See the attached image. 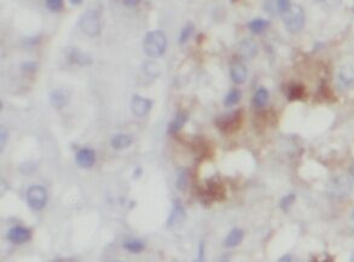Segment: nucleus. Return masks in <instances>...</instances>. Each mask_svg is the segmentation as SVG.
<instances>
[{
    "label": "nucleus",
    "mask_w": 354,
    "mask_h": 262,
    "mask_svg": "<svg viewBox=\"0 0 354 262\" xmlns=\"http://www.w3.org/2000/svg\"><path fill=\"white\" fill-rule=\"evenodd\" d=\"M144 52L151 58L161 57L167 48V38L161 31H152L145 35L143 42Z\"/></svg>",
    "instance_id": "1"
},
{
    "label": "nucleus",
    "mask_w": 354,
    "mask_h": 262,
    "mask_svg": "<svg viewBox=\"0 0 354 262\" xmlns=\"http://www.w3.org/2000/svg\"><path fill=\"white\" fill-rule=\"evenodd\" d=\"M79 28L87 37L96 38L102 32V17L99 11L87 10L79 20Z\"/></svg>",
    "instance_id": "2"
},
{
    "label": "nucleus",
    "mask_w": 354,
    "mask_h": 262,
    "mask_svg": "<svg viewBox=\"0 0 354 262\" xmlns=\"http://www.w3.org/2000/svg\"><path fill=\"white\" fill-rule=\"evenodd\" d=\"M283 22L288 32L291 34H299L306 24V13L300 6L290 7V10L283 15Z\"/></svg>",
    "instance_id": "3"
},
{
    "label": "nucleus",
    "mask_w": 354,
    "mask_h": 262,
    "mask_svg": "<svg viewBox=\"0 0 354 262\" xmlns=\"http://www.w3.org/2000/svg\"><path fill=\"white\" fill-rule=\"evenodd\" d=\"M242 122H243V113L241 110H236L233 113H228L218 117L215 125L221 132L232 133L241 127Z\"/></svg>",
    "instance_id": "4"
},
{
    "label": "nucleus",
    "mask_w": 354,
    "mask_h": 262,
    "mask_svg": "<svg viewBox=\"0 0 354 262\" xmlns=\"http://www.w3.org/2000/svg\"><path fill=\"white\" fill-rule=\"evenodd\" d=\"M27 202L33 210H42L47 203V192L40 185H33L27 191Z\"/></svg>",
    "instance_id": "5"
},
{
    "label": "nucleus",
    "mask_w": 354,
    "mask_h": 262,
    "mask_svg": "<svg viewBox=\"0 0 354 262\" xmlns=\"http://www.w3.org/2000/svg\"><path fill=\"white\" fill-rule=\"evenodd\" d=\"M152 102L148 98L140 97V95L135 94L133 95L132 100H131V110H132L133 115L137 117H144L149 114L151 110Z\"/></svg>",
    "instance_id": "6"
},
{
    "label": "nucleus",
    "mask_w": 354,
    "mask_h": 262,
    "mask_svg": "<svg viewBox=\"0 0 354 262\" xmlns=\"http://www.w3.org/2000/svg\"><path fill=\"white\" fill-rule=\"evenodd\" d=\"M75 162L81 168H91L96 163V152L92 149H81L76 152Z\"/></svg>",
    "instance_id": "7"
},
{
    "label": "nucleus",
    "mask_w": 354,
    "mask_h": 262,
    "mask_svg": "<svg viewBox=\"0 0 354 262\" xmlns=\"http://www.w3.org/2000/svg\"><path fill=\"white\" fill-rule=\"evenodd\" d=\"M265 10L269 15H284L290 10V0H265Z\"/></svg>",
    "instance_id": "8"
},
{
    "label": "nucleus",
    "mask_w": 354,
    "mask_h": 262,
    "mask_svg": "<svg viewBox=\"0 0 354 262\" xmlns=\"http://www.w3.org/2000/svg\"><path fill=\"white\" fill-rule=\"evenodd\" d=\"M337 81L344 88L354 87V68L351 65H342L337 72Z\"/></svg>",
    "instance_id": "9"
},
{
    "label": "nucleus",
    "mask_w": 354,
    "mask_h": 262,
    "mask_svg": "<svg viewBox=\"0 0 354 262\" xmlns=\"http://www.w3.org/2000/svg\"><path fill=\"white\" fill-rule=\"evenodd\" d=\"M7 238H9L10 242L15 243V244H22V243L28 242L32 238V232L26 227L16 226V227H12L9 231Z\"/></svg>",
    "instance_id": "10"
},
{
    "label": "nucleus",
    "mask_w": 354,
    "mask_h": 262,
    "mask_svg": "<svg viewBox=\"0 0 354 262\" xmlns=\"http://www.w3.org/2000/svg\"><path fill=\"white\" fill-rule=\"evenodd\" d=\"M259 46L253 39H244L239 44V54L246 59L254 58L258 54Z\"/></svg>",
    "instance_id": "11"
},
{
    "label": "nucleus",
    "mask_w": 354,
    "mask_h": 262,
    "mask_svg": "<svg viewBox=\"0 0 354 262\" xmlns=\"http://www.w3.org/2000/svg\"><path fill=\"white\" fill-rule=\"evenodd\" d=\"M230 76L231 80L236 85H242L246 83L248 78V69L246 68V65L242 63L232 64V67H231L230 69Z\"/></svg>",
    "instance_id": "12"
},
{
    "label": "nucleus",
    "mask_w": 354,
    "mask_h": 262,
    "mask_svg": "<svg viewBox=\"0 0 354 262\" xmlns=\"http://www.w3.org/2000/svg\"><path fill=\"white\" fill-rule=\"evenodd\" d=\"M207 197L212 201H220L225 197V189L219 182H209L207 185Z\"/></svg>",
    "instance_id": "13"
},
{
    "label": "nucleus",
    "mask_w": 354,
    "mask_h": 262,
    "mask_svg": "<svg viewBox=\"0 0 354 262\" xmlns=\"http://www.w3.org/2000/svg\"><path fill=\"white\" fill-rule=\"evenodd\" d=\"M51 104H52L54 108H63L68 104L69 102V94H68L67 91L64 89H54V91L51 93Z\"/></svg>",
    "instance_id": "14"
},
{
    "label": "nucleus",
    "mask_w": 354,
    "mask_h": 262,
    "mask_svg": "<svg viewBox=\"0 0 354 262\" xmlns=\"http://www.w3.org/2000/svg\"><path fill=\"white\" fill-rule=\"evenodd\" d=\"M244 232L241 230V228H233L228 232L227 237L225 238V247L227 248H235L237 245L241 244V242L243 241Z\"/></svg>",
    "instance_id": "15"
},
{
    "label": "nucleus",
    "mask_w": 354,
    "mask_h": 262,
    "mask_svg": "<svg viewBox=\"0 0 354 262\" xmlns=\"http://www.w3.org/2000/svg\"><path fill=\"white\" fill-rule=\"evenodd\" d=\"M269 100V92L265 87H260V88L257 89V92L254 93V97H253V105L255 108L261 109L264 106L267 105Z\"/></svg>",
    "instance_id": "16"
},
{
    "label": "nucleus",
    "mask_w": 354,
    "mask_h": 262,
    "mask_svg": "<svg viewBox=\"0 0 354 262\" xmlns=\"http://www.w3.org/2000/svg\"><path fill=\"white\" fill-rule=\"evenodd\" d=\"M184 218H185V210L182 208L180 202L177 201L176 203H174L172 213H171L170 220H168V225L170 226L179 225V223L184 220Z\"/></svg>",
    "instance_id": "17"
},
{
    "label": "nucleus",
    "mask_w": 354,
    "mask_h": 262,
    "mask_svg": "<svg viewBox=\"0 0 354 262\" xmlns=\"http://www.w3.org/2000/svg\"><path fill=\"white\" fill-rule=\"evenodd\" d=\"M131 144H132V136L129 134H124V133L116 134L111 139V146L115 150H124L129 147Z\"/></svg>",
    "instance_id": "18"
},
{
    "label": "nucleus",
    "mask_w": 354,
    "mask_h": 262,
    "mask_svg": "<svg viewBox=\"0 0 354 262\" xmlns=\"http://www.w3.org/2000/svg\"><path fill=\"white\" fill-rule=\"evenodd\" d=\"M331 189H333V193L335 196H345L347 195V193H350L351 189H352V185H351V182L347 181V180L340 178L335 180Z\"/></svg>",
    "instance_id": "19"
},
{
    "label": "nucleus",
    "mask_w": 354,
    "mask_h": 262,
    "mask_svg": "<svg viewBox=\"0 0 354 262\" xmlns=\"http://www.w3.org/2000/svg\"><path fill=\"white\" fill-rule=\"evenodd\" d=\"M248 27H249L250 32L254 33V34H261L269 27V21L265 20V18H255V20L249 22Z\"/></svg>",
    "instance_id": "20"
},
{
    "label": "nucleus",
    "mask_w": 354,
    "mask_h": 262,
    "mask_svg": "<svg viewBox=\"0 0 354 262\" xmlns=\"http://www.w3.org/2000/svg\"><path fill=\"white\" fill-rule=\"evenodd\" d=\"M306 95V88L300 84L291 85L289 86V89H288V98L290 100H299L305 98Z\"/></svg>",
    "instance_id": "21"
},
{
    "label": "nucleus",
    "mask_w": 354,
    "mask_h": 262,
    "mask_svg": "<svg viewBox=\"0 0 354 262\" xmlns=\"http://www.w3.org/2000/svg\"><path fill=\"white\" fill-rule=\"evenodd\" d=\"M70 59H72V62H74L75 64L79 65L91 64V58H89L86 53L81 52L80 50H73V52L70 53Z\"/></svg>",
    "instance_id": "22"
},
{
    "label": "nucleus",
    "mask_w": 354,
    "mask_h": 262,
    "mask_svg": "<svg viewBox=\"0 0 354 262\" xmlns=\"http://www.w3.org/2000/svg\"><path fill=\"white\" fill-rule=\"evenodd\" d=\"M186 119H187V116L185 113L177 114V116L174 117L172 124L170 125V132L176 133V132H178V131H180L182 126L185 125V122H186Z\"/></svg>",
    "instance_id": "23"
},
{
    "label": "nucleus",
    "mask_w": 354,
    "mask_h": 262,
    "mask_svg": "<svg viewBox=\"0 0 354 262\" xmlns=\"http://www.w3.org/2000/svg\"><path fill=\"white\" fill-rule=\"evenodd\" d=\"M241 98H242V92L239 91V89H237V88L231 89V91L228 92L225 97V105L226 106H233V105L238 104L239 100H241Z\"/></svg>",
    "instance_id": "24"
},
{
    "label": "nucleus",
    "mask_w": 354,
    "mask_h": 262,
    "mask_svg": "<svg viewBox=\"0 0 354 262\" xmlns=\"http://www.w3.org/2000/svg\"><path fill=\"white\" fill-rule=\"evenodd\" d=\"M125 249H127L129 252L131 253H140L141 250L144 249V244L143 242L140 241H137V239H132V241H129V242H125L124 244Z\"/></svg>",
    "instance_id": "25"
},
{
    "label": "nucleus",
    "mask_w": 354,
    "mask_h": 262,
    "mask_svg": "<svg viewBox=\"0 0 354 262\" xmlns=\"http://www.w3.org/2000/svg\"><path fill=\"white\" fill-rule=\"evenodd\" d=\"M193 32H195V27H193V24L189 23L187 26L184 27V29H182L181 33H180V38H179V44L180 45H182V44H185L187 42V40L191 38V35L193 34Z\"/></svg>",
    "instance_id": "26"
},
{
    "label": "nucleus",
    "mask_w": 354,
    "mask_h": 262,
    "mask_svg": "<svg viewBox=\"0 0 354 262\" xmlns=\"http://www.w3.org/2000/svg\"><path fill=\"white\" fill-rule=\"evenodd\" d=\"M46 6L53 12H58L63 9V0H46Z\"/></svg>",
    "instance_id": "27"
},
{
    "label": "nucleus",
    "mask_w": 354,
    "mask_h": 262,
    "mask_svg": "<svg viewBox=\"0 0 354 262\" xmlns=\"http://www.w3.org/2000/svg\"><path fill=\"white\" fill-rule=\"evenodd\" d=\"M294 201H295V195H288V196H285V197H283L282 201L279 202L280 208L288 209V208H289V207H291V204L294 203Z\"/></svg>",
    "instance_id": "28"
},
{
    "label": "nucleus",
    "mask_w": 354,
    "mask_h": 262,
    "mask_svg": "<svg viewBox=\"0 0 354 262\" xmlns=\"http://www.w3.org/2000/svg\"><path fill=\"white\" fill-rule=\"evenodd\" d=\"M278 262H304L300 258L295 255H291V254H287V255H283L282 258L279 259Z\"/></svg>",
    "instance_id": "29"
},
{
    "label": "nucleus",
    "mask_w": 354,
    "mask_h": 262,
    "mask_svg": "<svg viewBox=\"0 0 354 262\" xmlns=\"http://www.w3.org/2000/svg\"><path fill=\"white\" fill-rule=\"evenodd\" d=\"M186 185H187V176H186V173H185V172H182L180 175H179L178 186H179V189H180V190H185V187H186Z\"/></svg>",
    "instance_id": "30"
},
{
    "label": "nucleus",
    "mask_w": 354,
    "mask_h": 262,
    "mask_svg": "<svg viewBox=\"0 0 354 262\" xmlns=\"http://www.w3.org/2000/svg\"><path fill=\"white\" fill-rule=\"evenodd\" d=\"M192 262H204V243L200 242L198 245V256Z\"/></svg>",
    "instance_id": "31"
},
{
    "label": "nucleus",
    "mask_w": 354,
    "mask_h": 262,
    "mask_svg": "<svg viewBox=\"0 0 354 262\" xmlns=\"http://www.w3.org/2000/svg\"><path fill=\"white\" fill-rule=\"evenodd\" d=\"M6 139H7V131L5 130V127L0 128V146L1 149H4L5 144H6Z\"/></svg>",
    "instance_id": "32"
},
{
    "label": "nucleus",
    "mask_w": 354,
    "mask_h": 262,
    "mask_svg": "<svg viewBox=\"0 0 354 262\" xmlns=\"http://www.w3.org/2000/svg\"><path fill=\"white\" fill-rule=\"evenodd\" d=\"M122 2H124V4L126 5V6L134 7V6H137L138 4H139L140 0H122Z\"/></svg>",
    "instance_id": "33"
},
{
    "label": "nucleus",
    "mask_w": 354,
    "mask_h": 262,
    "mask_svg": "<svg viewBox=\"0 0 354 262\" xmlns=\"http://www.w3.org/2000/svg\"><path fill=\"white\" fill-rule=\"evenodd\" d=\"M84 0H69V2L72 5H80Z\"/></svg>",
    "instance_id": "34"
},
{
    "label": "nucleus",
    "mask_w": 354,
    "mask_h": 262,
    "mask_svg": "<svg viewBox=\"0 0 354 262\" xmlns=\"http://www.w3.org/2000/svg\"><path fill=\"white\" fill-rule=\"evenodd\" d=\"M350 262H354V253L352 254V256H351V260H350Z\"/></svg>",
    "instance_id": "35"
},
{
    "label": "nucleus",
    "mask_w": 354,
    "mask_h": 262,
    "mask_svg": "<svg viewBox=\"0 0 354 262\" xmlns=\"http://www.w3.org/2000/svg\"><path fill=\"white\" fill-rule=\"evenodd\" d=\"M352 218H353V221H354V209H353V213H352Z\"/></svg>",
    "instance_id": "36"
},
{
    "label": "nucleus",
    "mask_w": 354,
    "mask_h": 262,
    "mask_svg": "<svg viewBox=\"0 0 354 262\" xmlns=\"http://www.w3.org/2000/svg\"><path fill=\"white\" fill-rule=\"evenodd\" d=\"M222 262H228V261H227V260H224V261H222Z\"/></svg>",
    "instance_id": "37"
}]
</instances>
